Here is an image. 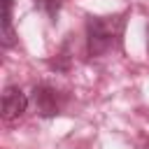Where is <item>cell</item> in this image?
<instances>
[{
    "label": "cell",
    "mask_w": 149,
    "mask_h": 149,
    "mask_svg": "<svg viewBox=\"0 0 149 149\" xmlns=\"http://www.w3.org/2000/svg\"><path fill=\"white\" fill-rule=\"evenodd\" d=\"M123 33V16H91L86 23L88 54L100 56L119 44Z\"/></svg>",
    "instance_id": "obj_1"
},
{
    "label": "cell",
    "mask_w": 149,
    "mask_h": 149,
    "mask_svg": "<svg viewBox=\"0 0 149 149\" xmlns=\"http://www.w3.org/2000/svg\"><path fill=\"white\" fill-rule=\"evenodd\" d=\"M26 109H28V95L19 86H7L2 93V119L16 121L19 116H23Z\"/></svg>",
    "instance_id": "obj_2"
},
{
    "label": "cell",
    "mask_w": 149,
    "mask_h": 149,
    "mask_svg": "<svg viewBox=\"0 0 149 149\" xmlns=\"http://www.w3.org/2000/svg\"><path fill=\"white\" fill-rule=\"evenodd\" d=\"M35 105H37V109H40L44 116H54V114L58 112L56 91L49 88V86H37V88H35Z\"/></svg>",
    "instance_id": "obj_3"
},
{
    "label": "cell",
    "mask_w": 149,
    "mask_h": 149,
    "mask_svg": "<svg viewBox=\"0 0 149 149\" xmlns=\"http://www.w3.org/2000/svg\"><path fill=\"white\" fill-rule=\"evenodd\" d=\"M2 47H12L16 35L12 28V0H2Z\"/></svg>",
    "instance_id": "obj_4"
},
{
    "label": "cell",
    "mask_w": 149,
    "mask_h": 149,
    "mask_svg": "<svg viewBox=\"0 0 149 149\" xmlns=\"http://www.w3.org/2000/svg\"><path fill=\"white\" fill-rule=\"evenodd\" d=\"M35 5L40 9H44L49 16H56V12H58V0H35Z\"/></svg>",
    "instance_id": "obj_5"
},
{
    "label": "cell",
    "mask_w": 149,
    "mask_h": 149,
    "mask_svg": "<svg viewBox=\"0 0 149 149\" xmlns=\"http://www.w3.org/2000/svg\"><path fill=\"white\" fill-rule=\"evenodd\" d=\"M147 35H149V33H147ZM147 47H149V37H147Z\"/></svg>",
    "instance_id": "obj_6"
}]
</instances>
